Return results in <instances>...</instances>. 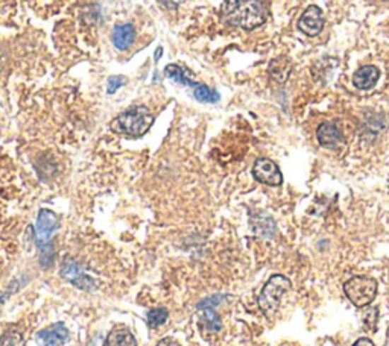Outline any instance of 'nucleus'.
<instances>
[{
    "label": "nucleus",
    "mask_w": 389,
    "mask_h": 346,
    "mask_svg": "<svg viewBox=\"0 0 389 346\" xmlns=\"http://www.w3.org/2000/svg\"><path fill=\"white\" fill-rule=\"evenodd\" d=\"M291 70H292V66L288 58H277L269 63L268 72L274 83L284 84L291 75Z\"/></svg>",
    "instance_id": "15"
},
{
    "label": "nucleus",
    "mask_w": 389,
    "mask_h": 346,
    "mask_svg": "<svg viewBox=\"0 0 389 346\" xmlns=\"http://www.w3.org/2000/svg\"><path fill=\"white\" fill-rule=\"evenodd\" d=\"M316 138L324 148H336L342 141V132L335 121H324L316 131Z\"/></svg>",
    "instance_id": "10"
},
{
    "label": "nucleus",
    "mask_w": 389,
    "mask_h": 346,
    "mask_svg": "<svg viewBox=\"0 0 389 346\" xmlns=\"http://www.w3.org/2000/svg\"><path fill=\"white\" fill-rule=\"evenodd\" d=\"M152 125L153 116L146 107H132L112 120L111 129L117 134L137 138L145 136Z\"/></svg>",
    "instance_id": "3"
},
{
    "label": "nucleus",
    "mask_w": 389,
    "mask_h": 346,
    "mask_svg": "<svg viewBox=\"0 0 389 346\" xmlns=\"http://www.w3.org/2000/svg\"><path fill=\"white\" fill-rule=\"evenodd\" d=\"M353 346H376L370 339H366V338H362V339H359V340H357Z\"/></svg>",
    "instance_id": "25"
},
{
    "label": "nucleus",
    "mask_w": 389,
    "mask_h": 346,
    "mask_svg": "<svg viewBox=\"0 0 389 346\" xmlns=\"http://www.w3.org/2000/svg\"><path fill=\"white\" fill-rule=\"evenodd\" d=\"M102 346H137V340L127 327L119 325L110 331Z\"/></svg>",
    "instance_id": "14"
},
{
    "label": "nucleus",
    "mask_w": 389,
    "mask_h": 346,
    "mask_svg": "<svg viewBox=\"0 0 389 346\" xmlns=\"http://www.w3.org/2000/svg\"><path fill=\"white\" fill-rule=\"evenodd\" d=\"M161 55H163V49L158 47V49L156 50V55H153V59H156V63H158L160 58H161Z\"/></svg>",
    "instance_id": "26"
},
{
    "label": "nucleus",
    "mask_w": 389,
    "mask_h": 346,
    "mask_svg": "<svg viewBox=\"0 0 389 346\" xmlns=\"http://www.w3.org/2000/svg\"><path fill=\"white\" fill-rule=\"evenodd\" d=\"M377 318H378V310H377V309H371V310L368 311V313L365 314V316H364V321H365V323L368 325V327H373V328H374Z\"/></svg>",
    "instance_id": "23"
},
{
    "label": "nucleus",
    "mask_w": 389,
    "mask_h": 346,
    "mask_svg": "<svg viewBox=\"0 0 389 346\" xmlns=\"http://www.w3.org/2000/svg\"><path fill=\"white\" fill-rule=\"evenodd\" d=\"M202 311H204L202 323L206 325V327L213 333L219 331L221 327H222V323H221V318L218 316V313L214 311V309H204Z\"/></svg>",
    "instance_id": "20"
},
{
    "label": "nucleus",
    "mask_w": 389,
    "mask_h": 346,
    "mask_svg": "<svg viewBox=\"0 0 389 346\" xmlns=\"http://www.w3.org/2000/svg\"><path fill=\"white\" fill-rule=\"evenodd\" d=\"M221 16L233 28L254 30L265 23L268 11L262 0H223Z\"/></svg>",
    "instance_id": "1"
},
{
    "label": "nucleus",
    "mask_w": 389,
    "mask_h": 346,
    "mask_svg": "<svg viewBox=\"0 0 389 346\" xmlns=\"http://www.w3.org/2000/svg\"><path fill=\"white\" fill-rule=\"evenodd\" d=\"M223 301V294H214V297H209L206 298L204 301H201L198 304V309L204 310V309H214V307H218L219 304H222Z\"/></svg>",
    "instance_id": "22"
},
{
    "label": "nucleus",
    "mask_w": 389,
    "mask_h": 346,
    "mask_svg": "<svg viewBox=\"0 0 389 346\" xmlns=\"http://www.w3.org/2000/svg\"><path fill=\"white\" fill-rule=\"evenodd\" d=\"M169 318V313L166 309H152L148 311L146 314V321L151 328H158L161 327L163 323H165Z\"/></svg>",
    "instance_id": "18"
},
{
    "label": "nucleus",
    "mask_w": 389,
    "mask_h": 346,
    "mask_svg": "<svg viewBox=\"0 0 389 346\" xmlns=\"http://www.w3.org/2000/svg\"><path fill=\"white\" fill-rule=\"evenodd\" d=\"M373 2H385V0H373Z\"/></svg>",
    "instance_id": "27"
},
{
    "label": "nucleus",
    "mask_w": 389,
    "mask_h": 346,
    "mask_svg": "<svg viewBox=\"0 0 389 346\" xmlns=\"http://www.w3.org/2000/svg\"><path fill=\"white\" fill-rule=\"evenodd\" d=\"M0 346H26V342L22 333L11 328L0 338Z\"/></svg>",
    "instance_id": "19"
},
{
    "label": "nucleus",
    "mask_w": 389,
    "mask_h": 346,
    "mask_svg": "<svg viewBox=\"0 0 389 346\" xmlns=\"http://www.w3.org/2000/svg\"><path fill=\"white\" fill-rule=\"evenodd\" d=\"M157 346H181L177 340H173V339H170V338H165V339H161L158 343H157Z\"/></svg>",
    "instance_id": "24"
},
{
    "label": "nucleus",
    "mask_w": 389,
    "mask_h": 346,
    "mask_svg": "<svg viewBox=\"0 0 389 346\" xmlns=\"http://www.w3.org/2000/svg\"><path fill=\"white\" fill-rule=\"evenodd\" d=\"M291 289V280L283 275H272L265 284L259 298V307L266 318H272L277 313L281 297Z\"/></svg>",
    "instance_id": "4"
},
{
    "label": "nucleus",
    "mask_w": 389,
    "mask_h": 346,
    "mask_svg": "<svg viewBox=\"0 0 389 346\" xmlns=\"http://www.w3.org/2000/svg\"><path fill=\"white\" fill-rule=\"evenodd\" d=\"M165 75L172 79L173 83H177V84H181V85H189V87H193L194 84V80H192L190 75L187 70H184L182 67L177 66V64H169L166 66L165 68Z\"/></svg>",
    "instance_id": "16"
},
{
    "label": "nucleus",
    "mask_w": 389,
    "mask_h": 346,
    "mask_svg": "<svg viewBox=\"0 0 389 346\" xmlns=\"http://www.w3.org/2000/svg\"><path fill=\"white\" fill-rule=\"evenodd\" d=\"M344 293L356 307H366L376 299L377 281L366 275H357L344 284Z\"/></svg>",
    "instance_id": "5"
},
{
    "label": "nucleus",
    "mask_w": 389,
    "mask_h": 346,
    "mask_svg": "<svg viewBox=\"0 0 389 346\" xmlns=\"http://www.w3.org/2000/svg\"><path fill=\"white\" fill-rule=\"evenodd\" d=\"M381 78V70L374 66H362L353 75V84L359 90H370Z\"/></svg>",
    "instance_id": "12"
},
{
    "label": "nucleus",
    "mask_w": 389,
    "mask_h": 346,
    "mask_svg": "<svg viewBox=\"0 0 389 346\" xmlns=\"http://www.w3.org/2000/svg\"><path fill=\"white\" fill-rule=\"evenodd\" d=\"M69 340V330L63 322H57L40 330L35 335L38 346H64Z\"/></svg>",
    "instance_id": "8"
},
{
    "label": "nucleus",
    "mask_w": 389,
    "mask_h": 346,
    "mask_svg": "<svg viewBox=\"0 0 389 346\" xmlns=\"http://www.w3.org/2000/svg\"><path fill=\"white\" fill-rule=\"evenodd\" d=\"M112 44H115L119 50H127L131 47L136 40V29L131 23L117 25L112 29Z\"/></svg>",
    "instance_id": "13"
},
{
    "label": "nucleus",
    "mask_w": 389,
    "mask_h": 346,
    "mask_svg": "<svg viewBox=\"0 0 389 346\" xmlns=\"http://www.w3.org/2000/svg\"><path fill=\"white\" fill-rule=\"evenodd\" d=\"M127 78L125 76H111L108 79V87H107V93L108 95H115L116 91L120 88V87H124L127 84Z\"/></svg>",
    "instance_id": "21"
},
{
    "label": "nucleus",
    "mask_w": 389,
    "mask_h": 346,
    "mask_svg": "<svg viewBox=\"0 0 389 346\" xmlns=\"http://www.w3.org/2000/svg\"><path fill=\"white\" fill-rule=\"evenodd\" d=\"M252 232L260 239H272L275 234V222L266 213H255L250 219Z\"/></svg>",
    "instance_id": "11"
},
{
    "label": "nucleus",
    "mask_w": 389,
    "mask_h": 346,
    "mask_svg": "<svg viewBox=\"0 0 389 346\" xmlns=\"http://www.w3.org/2000/svg\"><path fill=\"white\" fill-rule=\"evenodd\" d=\"M59 228V217L52 210L42 208L38 211L35 223V245L38 251V263L42 269L49 270L55 264V248L52 237Z\"/></svg>",
    "instance_id": "2"
},
{
    "label": "nucleus",
    "mask_w": 389,
    "mask_h": 346,
    "mask_svg": "<svg viewBox=\"0 0 389 346\" xmlns=\"http://www.w3.org/2000/svg\"><path fill=\"white\" fill-rule=\"evenodd\" d=\"M193 96L198 102H202V104H216L219 100V93L216 90H211L206 84H194L193 87Z\"/></svg>",
    "instance_id": "17"
},
{
    "label": "nucleus",
    "mask_w": 389,
    "mask_h": 346,
    "mask_svg": "<svg viewBox=\"0 0 389 346\" xmlns=\"http://www.w3.org/2000/svg\"><path fill=\"white\" fill-rule=\"evenodd\" d=\"M59 277L70 282L71 286H75L76 289L86 290V292H93L96 290L98 284L96 281L90 277L88 273L84 272V269L81 268V264L74 260V258H64V261L61 263L59 268Z\"/></svg>",
    "instance_id": "6"
},
{
    "label": "nucleus",
    "mask_w": 389,
    "mask_h": 346,
    "mask_svg": "<svg viewBox=\"0 0 389 346\" xmlns=\"http://www.w3.org/2000/svg\"><path fill=\"white\" fill-rule=\"evenodd\" d=\"M323 28H324V17H323L321 8L316 5H310L301 14V17L298 20V29L304 35L316 37L321 34Z\"/></svg>",
    "instance_id": "9"
},
{
    "label": "nucleus",
    "mask_w": 389,
    "mask_h": 346,
    "mask_svg": "<svg viewBox=\"0 0 389 346\" xmlns=\"http://www.w3.org/2000/svg\"><path fill=\"white\" fill-rule=\"evenodd\" d=\"M252 177L262 184L279 187L283 184V173L279 166L269 158L255 160L252 166Z\"/></svg>",
    "instance_id": "7"
}]
</instances>
